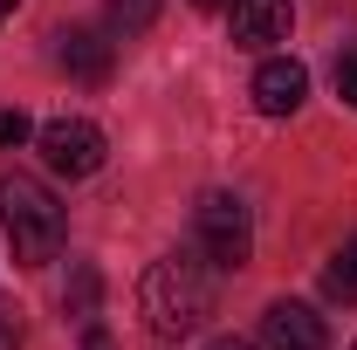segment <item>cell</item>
Returning a JSON list of instances; mask_svg holds the SVG:
<instances>
[{"instance_id":"1","label":"cell","mask_w":357,"mask_h":350,"mask_svg":"<svg viewBox=\"0 0 357 350\" xmlns=\"http://www.w3.org/2000/svg\"><path fill=\"white\" fill-rule=\"evenodd\" d=\"M137 303H144V323H151V337H192L206 316H213V282H206V268L192 261V254H165V261L144 268V282H137Z\"/></svg>"},{"instance_id":"2","label":"cell","mask_w":357,"mask_h":350,"mask_svg":"<svg viewBox=\"0 0 357 350\" xmlns=\"http://www.w3.org/2000/svg\"><path fill=\"white\" fill-rule=\"evenodd\" d=\"M0 234H7L14 261L42 268V261H55V248H62L69 220H62V206H55V192H48L42 178L7 172V178H0Z\"/></svg>"},{"instance_id":"3","label":"cell","mask_w":357,"mask_h":350,"mask_svg":"<svg viewBox=\"0 0 357 350\" xmlns=\"http://www.w3.org/2000/svg\"><path fill=\"white\" fill-rule=\"evenodd\" d=\"M192 227H199V248H206L220 268H248L255 227H248V206H241L234 192H206V199L192 206Z\"/></svg>"},{"instance_id":"4","label":"cell","mask_w":357,"mask_h":350,"mask_svg":"<svg viewBox=\"0 0 357 350\" xmlns=\"http://www.w3.org/2000/svg\"><path fill=\"white\" fill-rule=\"evenodd\" d=\"M42 158L62 178H89L103 165V131L89 117H55V124H42Z\"/></svg>"},{"instance_id":"5","label":"cell","mask_w":357,"mask_h":350,"mask_svg":"<svg viewBox=\"0 0 357 350\" xmlns=\"http://www.w3.org/2000/svg\"><path fill=\"white\" fill-rule=\"evenodd\" d=\"M303 96H310V69L296 55H268L261 69H255V110L261 117H296Z\"/></svg>"},{"instance_id":"6","label":"cell","mask_w":357,"mask_h":350,"mask_svg":"<svg viewBox=\"0 0 357 350\" xmlns=\"http://www.w3.org/2000/svg\"><path fill=\"white\" fill-rule=\"evenodd\" d=\"M261 350H330V330L310 303H275L261 316Z\"/></svg>"},{"instance_id":"7","label":"cell","mask_w":357,"mask_h":350,"mask_svg":"<svg viewBox=\"0 0 357 350\" xmlns=\"http://www.w3.org/2000/svg\"><path fill=\"white\" fill-rule=\"evenodd\" d=\"M227 14H234V48H275V42H289V28H296L289 0H234Z\"/></svg>"},{"instance_id":"8","label":"cell","mask_w":357,"mask_h":350,"mask_svg":"<svg viewBox=\"0 0 357 350\" xmlns=\"http://www.w3.org/2000/svg\"><path fill=\"white\" fill-rule=\"evenodd\" d=\"M55 62H62L76 83H110V42H103L96 28H69V35H55Z\"/></svg>"},{"instance_id":"9","label":"cell","mask_w":357,"mask_h":350,"mask_svg":"<svg viewBox=\"0 0 357 350\" xmlns=\"http://www.w3.org/2000/svg\"><path fill=\"white\" fill-rule=\"evenodd\" d=\"M323 296L344 303V309L357 303V241H344V248L330 254V268H323Z\"/></svg>"},{"instance_id":"10","label":"cell","mask_w":357,"mask_h":350,"mask_svg":"<svg viewBox=\"0 0 357 350\" xmlns=\"http://www.w3.org/2000/svg\"><path fill=\"white\" fill-rule=\"evenodd\" d=\"M110 21H117L124 35H144V28L158 21V0H110Z\"/></svg>"},{"instance_id":"11","label":"cell","mask_w":357,"mask_h":350,"mask_svg":"<svg viewBox=\"0 0 357 350\" xmlns=\"http://www.w3.org/2000/svg\"><path fill=\"white\" fill-rule=\"evenodd\" d=\"M69 309H76V316L96 309V268H76V296H69Z\"/></svg>"},{"instance_id":"12","label":"cell","mask_w":357,"mask_h":350,"mask_svg":"<svg viewBox=\"0 0 357 350\" xmlns=\"http://www.w3.org/2000/svg\"><path fill=\"white\" fill-rule=\"evenodd\" d=\"M337 96H344V103L357 110V48L344 55V62H337Z\"/></svg>"},{"instance_id":"13","label":"cell","mask_w":357,"mask_h":350,"mask_svg":"<svg viewBox=\"0 0 357 350\" xmlns=\"http://www.w3.org/2000/svg\"><path fill=\"white\" fill-rule=\"evenodd\" d=\"M0 350H21V309L0 303Z\"/></svg>"},{"instance_id":"14","label":"cell","mask_w":357,"mask_h":350,"mask_svg":"<svg viewBox=\"0 0 357 350\" xmlns=\"http://www.w3.org/2000/svg\"><path fill=\"white\" fill-rule=\"evenodd\" d=\"M28 131H35V124H28L21 110H0V144H21Z\"/></svg>"},{"instance_id":"15","label":"cell","mask_w":357,"mask_h":350,"mask_svg":"<svg viewBox=\"0 0 357 350\" xmlns=\"http://www.w3.org/2000/svg\"><path fill=\"white\" fill-rule=\"evenodd\" d=\"M83 350H117V344H110V330H96V323H89V330H83Z\"/></svg>"},{"instance_id":"16","label":"cell","mask_w":357,"mask_h":350,"mask_svg":"<svg viewBox=\"0 0 357 350\" xmlns=\"http://www.w3.org/2000/svg\"><path fill=\"white\" fill-rule=\"evenodd\" d=\"M206 350H255V344H248V337H213Z\"/></svg>"},{"instance_id":"17","label":"cell","mask_w":357,"mask_h":350,"mask_svg":"<svg viewBox=\"0 0 357 350\" xmlns=\"http://www.w3.org/2000/svg\"><path fill=\"white\" fill-rule=\"evenodd\" d=\"M192 7H234V0H192Z\"/></svg>"},{"instance_id":"18","label":"cell","mask_w":357,"mask_h":350,"mask_svg":"<svg viewBox=\"0 0 357 350\" xmlns=\"http://www.w3.org/2000/svg\"><path fill=\"white\" fill-rule=\"evenodd\" d=\"M7 14H14V0H0V21H7Z\"/></svg>"},{"instance_id":"19","label":"cell","mask_w":357,"mask_h":350,"mask_svg":"<svg viewBox=\"0 0 357 350\" xmlns=\"http://www.w3.org/2000/svg\"><path fill=\"white\" fill-rule=\"evenodd\" d=\"M351 350H357V344H351Z\"/></svg>"}]
</instances>
